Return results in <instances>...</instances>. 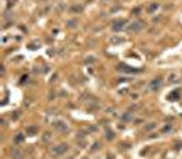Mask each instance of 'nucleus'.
Here are the masks:
<instances>
[{
    "label": "nucleus",
    "mask_w": 182,
    "mask_h": 159,
    "mask_svg": "<svg viewBox=\"0 0 182 159\" xmlns=\"http://www.w3.org/2000/svg\"><path fill=\"white\" fill-rule=\"evenodd\" d=\"M67 148H68L67 144H59V145H55V147L51 150V152H52L53 156H60L67 151Z\"/></svg>",
    "instance_id": "obj_1"
},
{
    "label": "nucleus",
    "mask_w": 182,
    "mask_h": 159,
    "mask_svg": "<svg viewBox=\"0 0 182 159\" xmlns=\"http://www.w3.org/2000/svg\"><path fill=\"white\" fill-rule=\"evenodd\" d=\"M144 25H145V24H144L142 21H136V22H133V24L130 25L129 27H127V30H129V32H133V33H134V32H138V30H141L142 27H144Z\"/></svg>",
    "instance_id": "obj_2"
},
{
    "label": "nucleus",
    "mask_w": 182,
    "mask_h": 159,
    "mask_svg": "<svg viewBox=\"0 0 182 159\" xmlns=\"http://www.w3.org/2000/svg\"><path fill=\"white\" fill-rule=\"evenodd\" d=\"M160 84H161V80L160 78H156L152 81V84H151V89H153V91H156V89L160 88Z\"/></svg>",
    "instance_id": "obj_3"
},
{
    "label": "nucleus",
    "mask_w": 182,
    "mask_h": 159,
    "mask_svg": "<svg viewBox=\"0 0 182 159\" xmlns=\"http://www.w3.org/2000/svg\"><path fill=\"white\" fill-rule=\"evenodd\" d=\"M81 11H82V6H81V4H74L70 8L71 14H78V12H81Z\"/></svg>",
    "instance_id": "obj_4"
},
{
    "label": "nucleus",
    "mask_w": 182,
    "mask_h": 159,
    "mask_svg": "<svg viewBox=\"0 0 182 159\" xmlns=\"http://www.w3.org/2000/svg\"><path fill=\"white\" fill-rule=\"evenodd\" d=\"M126 24V21H118L116 24H115V26H112V29L114 30H120L123 29V25Z\"/></svg>",
    "instance_id": "obj_5"
},
{
    "label": "nucleus",
    "mask_w": 182,
    "mask_h": 159,
    "mask_svg": "<svg viewBox=\"0 0 182 159\" xmlns=\"http://www.w3.org/2000/svg\"><path fill=\"white\" fill-rule=\"evenodd\" d=\"M56 129L62 130V132H65V130H67V125L65 124V122H58V124H55Z\"/></svg>",
    "instance_id": "obj_6"
},
{
    "label": "nucleus",
    "mask_w": 182,
    "mask_h": 159,
    "mask_svg": "<svg viewBox=\"0 0 182 159\" xmlns=\"http://www.w3.org/2000/svg\"><path fill=\"white\" fill-rule=\"evenodd\" d=\"M11 155H12V158H14V159H21L22 152L19 150H12L11 151Z\"/></svg>",
    "instance_id": "obj_7"
},
{
    "label": "nucleus",
    "mask_w": 182,
    "mask_h": 159,
    "mask_svg": "<svg viewBox=\"0 0 182 159\" xmlns=\"http://www.w3.org/2000/svg\"><path fill=\"white\" fill-rule=\"evenodd\" d=\"M21 141H23V136H22V134H18L17 137H15V143H21Z\"/></svg>",
    "instance_id": "obj_8"
},
{
    "label": "nucleus",
    "mask_w": 182,
    "mask_h": 159,
    "mask_svg": "<svg viewBox=\"0 0 182 159\" xmlns=\"http://www.w3.org/2000/svg\"><path fill=\"white\" fill-rule=\"evenodd\" d=\"M156 8H158V4H151V6H149V8H148V11H149V12H152L153 10H156Z\"/></svg>",
    "instance_id": "obj_9"
},
{
    "label": "nucleus",
    "mask_w": 182,
    "mask_h": 159,
    "mask_svg": "<svg viewBox=\"0 0 182 159\" xmlns=\"http://www.w3.org/2000/svg\"><path fill=\"white\" fill-rule=\"evenodd\" d=\"M107 138H108V140H112V138H114V133H112V132H107Z\"/></svg>",
    "instance_id": "obj_10"
},
{
    "label": "nucleus",
    "mask_w": 182,
    "mask_h": 159,
    "mask_svg": "<svg viewBox=\"0 0 182 159\" xmlns=\"http://www.w3.org/2000/svg\"><path fill=\"white\" fill-rule=\"evenodd\" d=\"M27 132H29V133H36V132H37V126H34V128H29V129H27Z\"/></svg>",
    "instance_id": "obj_11"
},
{
    "label": "nucleus",
    "mask_w": 182,
    "mask_h": 159,
    "mask_svg": "<svg viewBox=\"0 0 182 159\" xmlns=\"http://www.w3.org/2000/svg\"><path fill=\"white\" fill-rule=\"evenodd\" d=\"M75 24H77V21H70V22H68V26L73 27V26H75Z\"/></svg>",
    "instance_id": "obj_12"
},
{
    "label": "nucleus",
    "mask_w": 182,
    "mask_h": 159,
    "mask_svg": "<svg viewBox=\"0 0 182 159\" xmlns=\"http://www.w3.org/2000/svg\"><path fill=\"white\" fill-rule=\"evenodd\" d=\"M130 118H132V117H130L129 114H126V115H125V117H123V119H126V121H127V119H130Z\"/></svg>",
    "instance_id": "obj_13"
}]
</instances>
